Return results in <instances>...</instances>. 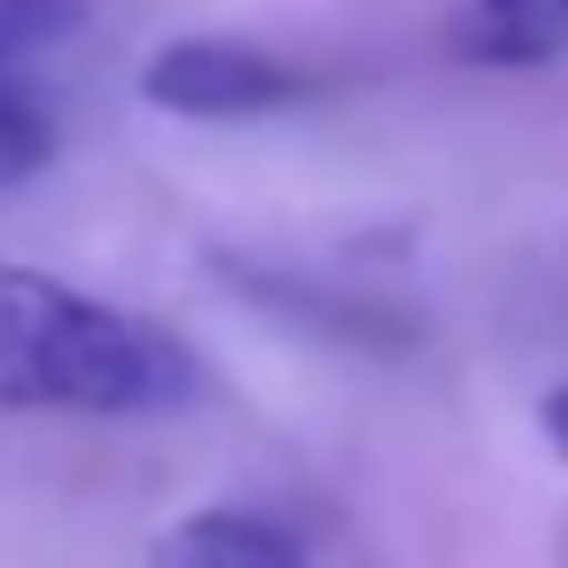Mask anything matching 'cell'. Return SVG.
<instances>
[{"mask_svg":"<svg viewBox=\"0 0 568 568\" xmlns=\"http://www.w3.org/2000/svg\"><path fill=\"white\" fill-rule=\"evenodd\" d=\"M195 397V351L55 273L0 265V413H172Z\"/></svg>","mask_w":568,"mask_h":568,"instance_id":"cell-1","label":"cell"},{"mask_svg":"<svg viewBox=\"0 0 568 568\" xmlns=\"http://www.w3.org/2000/svg\"><path fill=\"white\" fill-rule=\"evenodd\" d=\"M312 79L288 71L281 55L250 48V40H219V32H195V40H164L149 63H141V102L164 110V118H203V125H226V118H265V110H288L304 102Z\"/></svg>","mask_w":568,"mask_h":568,"instance_id":"cell-2","label":"cell"},{"mask_svg":"<svg viewBox=\"0 0 568 568\" xmlns=\"http://www.w3.org/2000/svg\"><path fill=\"white\" fill-rule=\"evenodd\" d=\"M304 537L265 506H195L156 545L149 568H304Z\"/></svg>","mask_w":568,"mask_h":568,"instance_id":"cell-3","label":"cell"},{"mask_svg":"<svg viewBox=\"0 0 568 568\" xmlns=\"http://www.w3.org/2000/svg\"><path fill=\"white\" fill-rule=\"evenodd\" d=\"M568 48V0H467L459 55L475 63H552Z\"/></svg>","mask_w":568,"mask_h":568,"instance_id":"cell-4","label":"cell"},{"mask_svg":"<svg viewBox=\"0 0 568 568\" xmlns=\"http://www.w3.org/2000/svg\"><path fill=\"white\" fill-rule=\"evenodd\" d=\"M48 164H55V118L40 110V94L0 79V187H24Z\"/></svg>","mask_w":568,"mask_h":568,"instance_id":"cell-5","label":"cell"},{"mask_svg":"<svg viewBox=\"0 0 568 568\" xmlns=\"http://www.w3.org/2000/svg\"><path fill=\"white\" fill-rule=\"evenodd\" d=\"M79 17H87V0H0V71L55 48V40H71Z\"/></svg>","mask_w":568,"mask_h":568,"instance_id":"cell-6","label":"cell"},{"mask_svg":"<svg viewBox=\"0 0 568 568\" xmlns=\"http://www.w3.org/2000/svg\"><path fill=\"white\" fill-rule=\"evenodd\" d=\"M537 428H545V444L568 459V382H552V389H545V405H537Z\"/></svg>","mask_w":568,"mask_h":568,"instance_id":"cell-7","label":"cell"}]
</instances>
